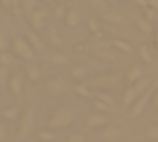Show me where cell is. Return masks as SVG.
<instances>
[{
  "label": "cell",
  "mask_w": 158,
  "mask_h": 142,
  "mask_svg": "<svg viewBox=\"0 0 158 142\" xmlns=\"http://www.w3.org/2000/svg\"><path fill=\"white\" fill-rule=\"evenodd\" d=\"M36 125V113L31 107L24 108L21 112V117L17 120V130H15V139L17 140H26L32 134Z\"/></svg>",
  "instance_id": "6da1fadb"
},
{
  "label": "cell",
  "mask_w": 158,
  "mask_h": 142,
  "mask_svg": "<svg viewBox=\"0 0 158 142\" xmlns=\"http://www.w3.org/2000/svg\"><path fill=\"white\" fill-rule=\"evenodd\" d=\"M75 120V110L70 107H60L55 112H51L48 118V128L56 130V128H65L73 124Z\"/></svg>",
  "instance_id": "7a4b0ae2"
},
{
  "label": "cell",
  "mask_w": 158,
  "mask_h": 142,
  "mask_svg": "<svg viewBox=\"0 0 158 142\" xmlns=\"http://www.w3.org/2000/svg\"><path fill=\"white\" fill-rule=\"evenodd\" d=\"M151 83H153V81L148 80V78H141V80L136 81L134 85H129V86L123 91V105L127 108H131L134 105V101L151 86Z\"/></svg>",
  "instance_id": "3957f363"
},
{
  "label": "cell",
  "mask_w": 158,
  "mask_h": 142,
  "mask_svg": "<svg viewBox=\"0 0 158 142\" xmlns=\"http://www.w3.org/2000/svg\"><path fill=\"white\" fill-rule=\"evenodd\" d=\"M10 49L12 53L15 54L17 57L24 61H32L36 57V51L32 49V46L29 44L27 37H22V36H14L10 39Z\"/></svg>",
  "instance_id": "277c9868"
},
{
  "label": "cell",
  "mask_w": 158,
  "mask_h": 142,
  "mask_svg": "<svg viewBox=\"0 0 158 142\" xmlns=\"http://www.w3.org/2000/svg\"><path fill=\"white\" fill-rule=\"evenodd\" d=\"M156 88H158V78L151 83V86L148 88L146 91H144L143 95H141L139 98H138L136 101H134V105L129 108V115L133 118H136V117H139V115H143V112L146 110V107L150 105V101H151V98H153V95H155V91H156Z\"/></svg>",
  "instance_id": "5b68a950"
},
{
  "label": "cell",
  "mask_w": 158,
  "mask_h": 142,
  "mask_svg": "<svg viewBox=\"0 0 158 142\" xmlns=\"http://www.w3.org/2000/svg\"><path fill=\"white\" fill-rule=\"evenodd\" d=\"M44 90L49 97H63L68 91V85L60 76H48L44 81Z\"/></svg>",
  "instance_id": "8992f818"
},
{
  "label": "cell",
  "mask_w": 158,
  "mask_h": 142,
  "mask_svg": "<svg viewBox=\"0 0 158 142\" xmlns=\"http://www.w3.org/2000/svg\"><path fill=\"white\" fill-rule=\"evenodd\" d=\"M46 15H48V12H46L44 7H38V9L34 10V14L27 19L31 30H34V32H41V30L44 29V26H46Z\"/></svg>",
  "instance_id": "52a82bcc"
},
{
  "label": "cell",
  "mask_w": 158,
  "mask_h": 142,
  "mask_svg": "<svg viewBox=\"0 0 158 142\" xmlns=\"http://www.w3.org/2000/svg\"><path fill=\"white\" fill-rule=\"evenodd\" d=\"M100 15H102V19L106 20V22L114 24V26H123V24L126 22L124 12H121L119 9H114V7H109V9H107L104 14H100Z\"/></svg>",
  "instance_id": "ba28073f"
},
{
  "label": "cell",
  "mask_w": 158,
  "mask_h": 142,
  "mask_svg": "<svg viewBox=\"0 0 158 142\" xmlns=\"http://www.w3.org/2000/svg\"><path fill=\"white\" fill-rule=\"evenodd\" d=\"M109 125V117L100 112H94V113L87 115V127L90 128H104Z\"/></svg>",
  "instance_id": "9c48e42d"
},
{
  "label": "cell",
  "mask_w": 158,
  "mask_h": 142,
  "mask_svg": "<svg viewBox=\"0 0 158 142\" xmlns=\"http://www.w3.org/2000/svg\"><path fill=\"white\" fill-rule=\"evenodd\" d=\"M100 135H102V139L106 142H121V139H123V130H121L119 127H116V125L109 124L107 127L102 128Z\"/></svg>",
  "instance_id": "30bf717a"
},
{
  "label": "cell",
  "mask_w": 158,
  "mask_h": 142,
  "mask_svg": "<svg viewBox=\"0 0 158 142\" xmlns=\"http://www.w3.org/2000/svg\"><path fill=\"white\" fill-rule=\"evenodd\" d=\"M133 24H134V27L143 34V36H150V34H153V26H151V22L148 19H144L143 15H134L133 17Z\"/></svg>",
  "instance_id": "8fae6325"
},
{
  "label": "cell",
  "mask_w": 158,
  "mask_h": 142,
  "mask_svg": "<svg viewBox=\"0 0 158 142\" xmlns=\"http://www.w3.org/2000/svg\"><path fill=\"white\" fill-rule=\"evenodd\" d=\"M141 78H144V69L141 64H133L126 73V81L129 85H134L136 81H139Z\"/></svg>",
  "instance_id": "7c38bea8"
},
{
  "label": "cell",
  "mask_w": 158,
  "mask_h": 142,
  "mask_svg": "<svg viewBox=\"0 0 158 142\" xmlns=\"http://www.w3.org/2000/svg\"><path fill=\"white\" fill-rule=\"evenodd\" d=\"M65 24L66 27H70V29H75L77 26L80 24V20H82V15H80L78 9H75V7H72V9H68V12H66L65 15Z\"/></svg>",
  "instance_id": "4fadbf2b"
},
{
  "label": "cell",
  "mask_w": 158,
  "mask_h": 142,
  "mask_svg": "<svg viewBox=\"0 0 158 142\" xmlns=\"http://www.w3.org/2000/svg\"><path fill=\"white\" fill-rule=\"evenodd\" d=\"M7 88H9L12 97H19V95L22 93V78L19 76V74H12L10 80H9Z\"/></svg>",
  "instance_id": "5bb4252c"
},
{
  "label": "cell",
  "mask_w": 158,
  "mask_h": 142,
  "mask_svg": "<svg viewBox=\"0 0 158 142\" xmlns=\"http://www.w3.org/2000/svg\"><path fill=\"white\" fill-rule=\"evenodd\" d=\"M24 74L31 83H38L41 80V69L36 64H24Z\"/></svg>",
  "instance_id": "9a60e30c"
},
{
  "label": "cell",
  "mask_w": 158,
  "mask_h": 142,
  "mask_svg": "<svg viewBox=\"0 0 158 142\" xmlns=\"http://www.w3.org/2000/svg\"><path fill=\"white\" fill-rule=\"evenodd\" d=\"M27 41L29 44L32 46V49L36 51V53H41V51H44V41L39 37L38 32H34V30H31V32H27Z\"/></svg>",
  "instance_id": "2e32d148"
},
{
  "label": "cell",
  "mask_w": 158,
  "mask_h": 142,
  "mask_svg": "<svg viewBox=\"0 0 158 142\" xmlns=\"http://www.w3.org/2000/svg\"><path fill=\"white\" fill-rule=\"evenodd\" d=\"M112 46L116 47L117 51H121V53L127 54V56L134 54V47H133V44H131L129 41H126V39H112Z\"/></svg>",
  "instance_id": "e0dca14e"
},
{
  "label": "cell",
  "mask_w": 158,
  "mask_h": 142,
  "mask_svg": "<svg viewBox=\"0 0 158 142\" xmlns=\"http://www.w3.org/2000/svg\"><path fill=\"white\" fill-rule=\"evenodd\" d=\"M70 74H72L73 80L83 81L87 78V74H89V69H87V66H83V64H75V66H72V69H70Z\"/></svg>",
  "instance_id": "ac0fdd59"
},
{
  "label": "cell",
  "mask_w": 158,
  "mask_h": 142,
  "mask_svg": "<svg viewBox=\"0 0 158 142\" xmlns=\"http://www.w3.org/2000/svg\"><path fill=\"white\" fill-rule=\"evenodd\" d=\"M48 61L51 64H55V66H66V64H70V57L63 53H51Z\"/></svg>",
  "instance_id": "d6986e66"
},
{
  "label": "cell",
  "mask_w": 158,
  "mask_h": 142,
  "mask_svg": "<svg viewBox=\"0 0 158 142\" xmlns=\"http://www.w3.org/2000/svg\"><path fill=\"white\" fill-rule=\"evenodd\" d=\"M36 9H38V0H21V12L27 19L34 14Z\"/></svg>",
  "instance_id": "ffe728a7"
},
{
  "label": "cell",
  "mask_w": 158,
  "mask_h": 142,
  "mask_svg": "<svg viewBox=\"0 0 158 142\" xmlns=\"http://www.w3.org/2000/svg\"><path fill=\"white\" fill-rule=\"evenodd\" d=\"M75 93L78 95V97H82V98H92V97H95V93L92 91V88L89 86L87 83H78V85H75Z\"/></svg>",
  "instance_id": "44dd1931"
},
{
  "label": "cell",
  "mask_w": 158,
  "mask_h": 142,
  "mask_svg": "<svg viewBox=\"0 0 158 142\" xmlns=\"http://www.w3.org/2000/svg\"><path fill=\"white\" fill-rule=\"evenodd\" d=\"M138 54H139L141 61H143L144 64H151V63H153V54H151L150 47H148L146 44H141V46L138 47Z\"/></svg>",
  "instance_id": "7402d4cb"
},
{
  "label": "cell",
  "mask_w": 158,
  "mask_h": 142,
  "mask_svg": "<svg viewBox=\"0 0 158 142\" xmlns=\"http://www.w3.org/2000/svg\"><path fill=\"white\" fill-rule=\"evenodd\" d=\"M0 115H2V118H4V120H9V122H12V120H19V117H21L19 110H17V108H14V107H10V108H4V110L0 112Z\"/></svg>",
  "instance_id": "603a6c76"
},
{
  "label": "cell",
  "mask_w": 158,
  "mask_h": 142,
  "mask_svg": "<svg viewBox=\"0 0 158 142\" xmlns=\"http://www.w3.org/2000/svg\"><path fill=\"white\" fill-rule=\"evenodd\" d=\"M48 42L51 44V46H56V47H60V46L63 44V39H61V36H60V32L55 29V27L48 30Z\"/></svg>",
  "instance_id": "cb8c5ba5"
},
{
  "label": "cell",
  "mask_w": 158,
  "mask_h": 142,
  "mask_svg": "<svg viewBox=\"0 0 158 142\" xmlns=\"http://www.w3.org/2000/svg\"><path fill=\"white\" fill-rule=\"evenodd\" d=\"M143 135L148 140H158V124H151L148 127H144Z\"/></svg>",
  "instance_id": "d4e9b609"
},
{
  "label": "cell",
  "mask_w": 158,
  "mask_h": 142,
  "mask_svg": "<svg viewBox=\"0 0 158 142\" xmlns=\"http://www.w3.org/2000/svg\"><path fill=\"white\" fill-rule=\"evenodd\" d=\"M94 108H95V112H100V113H106V115H109L110 112L114 110V107H110V105L100 101L99 98H95V100H94Z\"/></svg>",
  "instance_id": "484cf974"
},
{
  "label": "cell",
  "mask_w": 158,
  "mask_h": 142,
  "mask_svg": "<svg viewBox=\"0 0 158 142\" xmlns=\"http://www.w3.org/2000/svg\"><path fill=\"white\" fill-rule=\"evenodd\" d=\"M87 30H89L90 34H97V36H99L100 24H99V19H97V17H89V20H87Z\"/></svg>",
  "instance_id": "4316f807"
},
{
  "label": "cell",
  "mask_w": 158,
  "mask_h": 142,
  "mask_svg": "<svg viewBox=\"0 0 158 142\" xmlns=\"http://www.w3.org/2000/svg\"><path fill=\"white\" fill-rule=\"evenodd\" d=\"M38 137H39V140H43V142H55V140H56V134L51 130V128L41 130V132L38 134Z\"/></svg>",
  "instance_id": "83f0119b"
},
{
  "label": "cell",
  "mask_w": 158,
  "mask_h": 142,
  "mask_svg": "<svg viewBox=\"0 0 158 142\" xmlns=\"http://www.w3.org/2000/svg\"><path fill=\"white\" fill-rule=\"evenodd\" d=\"M14 63V54H10L9 51H5V53L0 54V66H10V64Z\"/></svg>",
  "instance_id": "f1b7e54d"
},
{
  "label": "cell",
  "mask_w": 158,
  "mask_h": 142,
  "mask_svg": "<svg viewBox=\"0 0 158 142\" xmlns=\"http://www.w3.org/2000/svg\"><path fill=\"white\" fill-rule=\"evenodd\" d=\"M90 5H92L97 12H100V14H104L107 9H109L107 3H106V0H90Z\"/></svg>",
  "instance_id": "f546056e"
},
{
  "label": "cell",
  "mask_w": 158,
  "mask_h": 142,
  "mask_svg": "<svg viewBox=\"0 0 158 142\" xmlns=\"http://www.w3.org/2000/svg\"><path fill=\"white\" fill-rule=\"evenodd\" d=\"M10 71H9L7 66H0V83L2 85H9V80H10Z\"/></svg>",
  "instance_id": "4dcf8cb0"
},
{
  "label": "cell",
  "mask_w": 158,
  "mask_h": 142,
  "mask_svg": "<svg viewBox=\"0 0 158 142\" xmlns=\"http://www.w3.org/2000/svg\"><path fill=\"white\" fill-rule=\"evenodd\" d=\"M66 12H68V9H66L65 3L58 2V5L55 7V17H58V19H65Z\"/></svg>",
  "instance_id": "1f68e13d"
},
{
  "label": "cell",
  "mask_w": 158,
  "mask_h": 142,
  "mask_svg": "<svg viewBox=\"0 0 158 142\" xmlns=\"http://www.w3.org/2000/svg\"><path fill=\"white\" fill-rule=\"evenodd\" d=\"M95 98H99L100 101H104V103H107V105H110V107H114V98L110 97V95L104 93V91H97V93H95Z\"/></svg>",
  "instance_id": "d6a6232c"
},
{
  "label": "cell",
  "mask_w": 158,
  "mask_h": 142,
  "mask_svg": "<svg viewBox=\"0 0 158 142\" xmlns=\"http://www.w3.org/2000/svg\"><path fill=\"white\" fill-rule=\"evenodd\" d=\"M143 17L148 19L150 22H153V20L156 19V10L151 9V7H146V9H143Z\"/></svg>",
  "instance_id": "836d02e7"
},
{
  "label": "cell",
  "mask_w": 158,
  "mask_h": 142,
  "mask_svg": "<svg viewBox=\"0 0 158 142\" xmlns=\"http://www.w3.org/2000/svg\"><path fill=\"white\" fill-rule=\"evenodd\" d=\"M66 142H85V137L80 132H72L68 135V139H66Z\"/></svg>",
  "instance_id": "e575fe53"
},
{
  "label": "cell",
  "mask_w": 158,
  "mask_h": 142,
  "mask_svg": "<svg viewBox=\"0 0 158 142\" xmlns=\"http://www.w3.org/2000/svg\"><path fill=\"white\" fill-rule=\"evenodd\" d=\"M0 49H2V53H5V51L9 49L7 34H5V30H2V32H0Z\"/></svg>",
  "instance_id": "d590c367"
},
{
  "label": "cell",
  "mask_w": 158,
  "mask_h": 142,
  "mask_svg": "<svg viewBox=\"0 0 158 142\" xmlns=\"http://www.w3.org/2000/svg\"><path fill=\"white\" fill-rule=\"evenodd\" d=\"M151 107H153L155 110H158V88H156V91H155L153 98H151Z\"/></svg>",
  "instance_id": "8d00e7d4"
},
{
  "label": "cell",
  "mask_w": 158,
  "mask_h": 142,
  "mask_svg": "<svg viewBox=\"0 0 158 142\" xmlns=\"http://www.w3.org/2000/svg\"><path fill=\"white\" fill-rule=\"evenodd\" d=\"M73 51H75V53H83V51H85V44H82V42L73 44Z\"/></svg>",
  "instance_id": "74e56055"
},
{
  "label": "cell",
  "mask_w": 158,
  "mask_h": 142,
  "mask_svg": "<svg viewBox=\"0 0 158 142\" xmlns=\"http://www.w3.org/2000/svg\"><path fill=\"white\" fill-rule=\"evenodd\" d=\"M133 3L138 7H141V9H146L148 7V0H133Z\"/></svg>",
  "instance_id": "f35d334b"
},
{
  "label": "cell",
  "mask_w": 158,
  "mask_h": 142,
  "mask_svg": "<svg viewBox=\"0 0 158 142\" xmlns=\"http://www.w3.org/2000/svg\"><path fill=\"white\" fill-rule=\"evenodd\" d=\"M5 137H7V132H5V125H0V142H5Z\"/></svg>",
  "instance_id": "ab89813d"
},
{
  "label": "cell",
  "mask_w": 158,
  "mask_h": 142,
  "mask_svg": "<svg viewBox=\"0 0 158 142\" xmlns=\"http://www.w3.org/2000/svg\"><path fill=\"white\" fill-rule=\"evenodd\" d=\"M148 7H151V9L158 10V0H148Z\"/></svg>",
  "instance_id": "60d3db41"
},
{
  "label": "cell",
  "mask_w": 158,
  "mask_h": 142,
  "mask_svg": "<svg viewBox=\"0 0 158 142\" xmlns=\"http://www.w3.org/2000/svg\"><path fill=\"white\" fill-rule=\"evenodd\" d=\"M12 7L17 10H21V0H12Z\"/></svg>",
  "instance_id": "b9f144b4"
},
{
  "label": "cell",
  "mask_w": 158,
  "mask_h": 142,
  "mask_svg": "<svg viewBox=\"0 0 158 142\" xmlns=\"http://www.w3.org/2000/svg\"><path fill=\"white\" fill-rule=\"evenodd\" d=\"M2 2V5L5 7V9H9V7H12V0H0Z\"/></svg>",
  "instance_id": "7bdbcfd3"
},
{
  "label": "cell",
  "mask_w": 158,
  "mask_h": 142,
  "mask_svg": "<svg viewBox=\"0 0 158 142\" xmlns=\"http://www.w3.org/2000/svg\"><path fill=\"white\" fill-rule=\"evenodd\" d=\"M155 46H156V49H158V29L155 30Z\"/></svg>",
  "instance_id": "ee69618b"
},
{
  "label": "cell",
  "mask_w": 158,
  "mask_h": 142,
  "mask_svg": "<svg viewBox=\"0 0 158 142\" xmlns=\"http://www.w3.org/2000/svg\"><path fill=\"white\" fill-rule=\"evenodd\" d=\"M44 3H51V2H55V0H43Z\"/></svg>",
  "instance_id": "f6af8a7d"
},
{
  "label": "cell",
  "mask_w": 158,
  "mask_h": 142,
  "mask_svg": "<svg viewBox=\"0 0 158 142\" xmlns=\"http://www.w3.org/2000/svg\"><path fill=\"white\" fill-rule=\"evenodd\" d=\"M121 2H133V0H121Z\"/></svg>",
  "instance_id": "bcb514c9"
},
{
  "label": "cell",
  "mask_w": 158,
  "mask_h": 142,
  "mask_svg": "<svg viewBox=\"0 0 158 142\" xmlns=\"http://www.w3.org/2000/svg\"><path fill=\"white\" fill-rule=\"evenodd\" d=\"M60 2H61V3H65V2H68V0H60Z\"/></svg>",
  "instance_id": "7dc6e473"
}]
</instances>
